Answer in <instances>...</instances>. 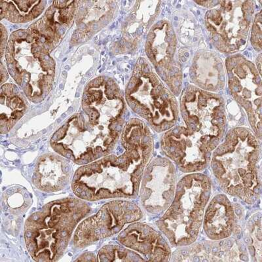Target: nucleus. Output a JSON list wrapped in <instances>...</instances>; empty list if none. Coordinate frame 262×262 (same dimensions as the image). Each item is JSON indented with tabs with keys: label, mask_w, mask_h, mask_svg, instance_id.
Masks as SVG:
<instances>
[{
	"label": "nucleus",
	"mask_w": 262,
	"mask_h": 262,
	"mask_svg": "<svg viewBox=\"0 0 262 262\" xmlns=\"http://www.w3.org/2000/svg\"><path fill=\"white\" fill-rule=\"evenodd\" d=\"M177 48V36L171 23L167 19L156 23L147 34L145 49L147 60L175 97L181 93L182 85Z\"/></svg>",
	"instance_id": "ddd939ff"
},
{
	"label": "nucleus",
	"mask_w": 262,
	"mask_h": 262,
	"mask_svg": "<svg viewBox=\"0 0 262 262\" xmlns=\"http://www.w3.org/2000/svg\"><path fill=\"white\" fill-rule=\"evenodd\" d=\"M179 112L185 127L211 154L225 134L224 98L189 85L180 93Z\"/></svg>",
	"instance_id": "6e6552de"
},
{
	"label": "nucleus",
	"mask_w": 262,
	"mask_h": 262,
	"mask_svg": "<svg viewBox=\"0 0 262 262\" xmlns=\"http://www.w3.org/2000/svg\"><path fill=\"white\" fill-rule=\"evenodd\" d=\"M46 1L0 2L1 19L14 23H27L36 19L46 8Z\"/></svg>",
	"instance_id": "5701e85b"
},
{
	"label": "nucleus",
	"mask_w": 262,
	"mask_h": 262,
	"mask_svg": "<svg viewBox=\"0 0 262 262\" xmlns=\"http://www.w3.org/2000/svg\"><path fill=\"white\" fill-rule=\"evenodd\" d=\"M247 254L238 241L228 238L180 247L172 261H235L245 260Z\"/></svg>",
	"instance_id": "a211bd4d"
},
{
	"label": "nucleus",
	"mask_w": 262,
	"mask_h": 262,
	"mask_svg": "<svg viewBox=\"0 0 262 262\" xmlns=\"http://www.w3.org/2000/svg\"><path fill=\"white\" fill-rule=\"evenodd\" d=\"M125 98L130 109L156 132L165 133L177 125L180 112L176 97L146 58L140 57L136 63Z\"/></svg>",
	"instance_id": "423d86ee"
},
{
	"label": "nucleus",
	"mask_w": 262,
	"mask_h": 262,
	"mask_svg": "<svg viewBox=\"0 0 262 262\" xmlns=\"http://www.w3.org/2000/svg\"><path fill=\"white\" fill-rule=\"evenodd\" d=\"M0 93V130L2 134H6L12 129L27 112V97L18 86L12 83L2 85Z\"/></svg>",
	"instance_id": "4be33fe9"
},
{
	"label": "nucleus",
	"mask_w": 262,
	"mask_h": 262,
	"mask_svg": "<svg viewBox=\"0 0 262 262\" xmlns=\"http://www.w3.org/2000/svg\"><path fill=\"white\" fill-rule=\"evenodd\" d=\"M261 213H256L250 217L247 227L248 248L256 261H261Z\"/></svg>",
	"instance_id": "393cba45"
},
{
	"label": "nucleus",
	"mask_w": 262,
	"mask_h": 262,
	"mask_svg": "<svg viewBox=\"0 0 262 262\" xmlns=\"http://www.w3.org/2000/svg\"><path fill=\"white\" fill-rule=\"evenodd\" d=\"M176 167L162 157H157L147 166L139 189L140 201L147 212L161 214L171 204L177 186Z\"/></svg>",
	"instance_id": "4468645a"
},
{
	"label": "nucleus",
	"mask_w": 262,
	"mask_h": 262,
	"mask_svg": "<svg viewBox=\"0 0 262 262\" xmlns=\"http://www.w3.org/2000/svg\"><path fill=\"white\" fill-rule=\"evenodd\" d=\"M124 150L109 154L75 172L72 189L86 201L107 199H135L145 170L153 155L154 142L149 126L141 119H130L120 136Z\"/></svg>",
	"instance_id": "f257e3e1"
},
{
	"label": "nucleus",
	"mask_w": 262,
	"mask_h": 262,
	"mask_svg": "<svg viewBox=\"0 0 262 262\" xmlns=\"http://www.w3.org/2000/svg\"><path fill=\"white\" fill-rule=\"evenodd\" d=\"M121 134L95 127L79 112L54 133L50 144L58 155L83 166L111 154Z\"/></svg>",
	"instance_id": "0eeeda50"
},
{
	"label": "nucleus",
	"mask_w": 262,
	"mask_h": 262,
	"mask_svg": "<svg viewBox=\"0 0 262 262\" xmlns=\"http://www.w3.org/2000/svg\"><path fill=\"white\" fill-rule=\"evenodd\" d=\"M97 257L95 255L91 252H86L81 255L80 256L78 257V258L76 259V261H97V259H96Z\"/></svg>",
	"instance_id": "c85d7f7f"
},
{
	"label": "nucleus",
	"mask_w": 262,
	"mask_h": 262,
	"mask_svg": "<svg viewBox=\"0 0 262 262\" xmlns=\"http://www.w3.org/2000/svg\"><path fill=\"white\" fill-rule=\"evenodd\" d=\"M143 216L139 205L130 200H113L79 223L74 235V245L79 249L119 233Z\"/></svg>",
	"instance_id": "f8f14e48"
},
{
	"label": "nucleus",
	"mask_w": 262,
	"mask_h": 262,
	"mask_svg": "<svg viewBox=\"0 0 262 262\" xmlns=\"http://www.w3.org/2000/svg\"><path fill=\"white\" fill-rule=\"evenodd\" d=\"M119 244L134 250L146 261H168L172 256L167 238L161 231L141 222H135L118 236Z\"/></svg>",
	"instance_id": "dca6fc26"
},
{
	"label": "nucleus",
	"mask_w": 262,
	"mask_h": 262,
	"mask_svg": "<svg viewBox=\"0 0 262 262\" xmlns=\"http://www.w3.org/2000/svg\"><path fill=\"white\" fill-rule=\"evenodd\" d=\"M91 211L86 201L67 198L47 203L28 217L25 226L26 247L36 261H58L72 234Z\"/></svg>",
	"instance_id": "7ed1b4c3"
},
{
	"label": "nucleus",
	"mask_w": 262,
	"mask_h": 262,
	"mask_svg": "<svg viewBox=\"0 0 262 262\" xmlns=\"http://www.w3.org/2000/svg\"><path fill=\"white\" fill-rule=\"evenodd\" d=\"M161 146L163 154L182 172H200L209 165L211 154L184 125H175L164 133Z\"/></svg>",
	"instance_id": "2eb2a0df"
},
{
	"label": "nucleus",
	"mask_w": 262,
	"mask_h": 262,
	"mask_svg": "<svg viewBox=\"0 0 262 262\" xmlns=\"http://www.w3.org/2000/svg\"><path fill=\"white\" fill-rule=\"evenodd\" d=\"M82 109L95 127L122 132L126 100L113 79L100 76L90 81L84 90Z\"/></svg>",
	"instance_id": "9b49d317"
},
{
	"label": "nucleus",
	"mask_w": 262,
	"mask_h": 262,
	"mask_svg": "<svg viewBox=\"0 0 262 262\" xmlns=\"http://www.w3.org/2000/svg\"><path fill=\"white\" fill-rule=\"evenodd\" d=\"M98 261H146L134 250L123 245H106L98 252Z\"/></svg>",
	"instance_id": "b1692460"
},
{
	"label": "nucleus",
	"mask_w": 262,
	"mask_h": 262,
	"mask_svg": "<svg viewBox=\"0 0 262 262\" xmlns=\"http://www.w3.org/2000/svg\"><path fill=\"white\" fill-rule=\"evenodd\" d=\"M229 93L244 110L252 132L261 139V74L256 65L240 53L229 55L225 61Z\"/></svg>",
	"instance_id": "9d476101"
},
{
	"label": "nucleus",
	"mask_w": 262,
	"mask_h": 262,
	"mask_svg": "<svg viewBox=\"0 0 262 262\" xmlns=\"http://www.w3.org/2000/svg\"><path fill=\"white\" fill-rule=\"evenodd\" d=\"M206 235L211 241L230 238L236 231L235 207L228 196L217 194L206 208L203 225Z\"/></svg>",
	"instance_id": "6ab92c4d"
},
{
	"label": "nucleus",
	"mask_w": 262,
	"mask_h": 262,
	"mask_svg": "<svg viewBox=\"0 0 262 262\" xmlns=\"http://www.w3.org/2000/svg\"><path fill=\"white\" fill-rule=\"evenodd\" d=\"M4 205L11 213L25 212L31 203V198L25 189L14 188L4 194Z\"/></svg>",
	"instance_id": "a878e982"
},
{
	"label": "nucleus",
	"mask_w": 262,
	"mask_h": 262,
	"mask_svg": "<svg viewBox=\"0 0 262 262\" xmlns=\"http://www.w3.org/2000/svg\"><path fill=\"white\" fill-rule=\"evenodd\" d=\"M79 1H55L40 19L29 29L40 37L52 49L57 45L67 30L73 22L78 11Z\"/></svg>",
	"instance_id": "f3484780"
},
{
	"label": "nucleus",
	"mask_w": 262,
	"mask_h": 262,
	"mask_svg": "<svg viewBox=\"0 0 262 262\" xmlns=\"http://www.w3.org/2000/svg\"><path fill=\"white\" fill-rule=\"evenodd\" d=\"M259 142L249 128H233L212 151L209 161L222 191L249 205L254 204L260 195Z\"/></svg>",
	"instance_id": "f03ea898"
},
{
	"label": "nucleus",
	"mask_w": 262,
	"mask_h": 262,
	"mask_svg": "<svg viewBox=\"0 0 262 262\" xmlns=\"http://www.w3.org/2000/svg\"><path fill=\"white\" fill-rule=\"evenodd\" d=\"M70 167L68 159L61 156L48 154L37 160L32 176V182L39 190L56 192L67 186L70 179Z\"/></svg>",
	"instance_id": "412c9836"
},
{
	"label": "nucleus",
	"mask_w": 262,
	"mask_h": 262,
	"mask_svg": "<svg viewBox=\"0 0 262 262\" xmlns=\"http://www.w3.org/2000/svg\"><path fill=\"white\" fill-rule=\"evenodd\" d=\"M7 32L4 25H1V57H3L4 51H6L8 42H7Z\"/></svg>",
	"instance_id": "cd10ccee"
},
{
	"label": "nucleus",
	"mask_w": 262,
	"mask_h": 262,
	"mask_svg": "<svg viewBox=\"0 0 262 262\" xmlns=\"http://www.w3.org/2000/svg\"><path fill=\"white\" fill-rule=\"evenodd\" d=\"M253 1H217L205 15V27L217 51L233 55L244 50L254 16Z\"/></svg>",
	"instance_id": "1a4fd4ad"
},
{
	"label": "nucleus",
	"mask_w": 262,
	"mask_h": 262,
	"mask_svg": "<svg viewBox=\"0 0 262 262\" xmlns=\"http://www.w3.org/2000/svg\"><path fill=\"white\" fill-rule=\"evenodd\" d=\"M212 183L200 172L190 173L177 183L171 204L156 225L174 247L195 243L211 195Z\"/></svg>",
	"instance_id": "39448f33"
},
{
	"label": "nucleus",
	"mask_w": 262,
	"mask_h": 262,
	"mask_svg": "<svg viewBox=\"0 0 262 262\" xmlns=\"http://www.w3.org/2000/svg\"><path fill=\"white\" fill-rule=\"evenodd\" d=\"M261 53L259 54V57L258 58H257V69H258L259 72V74H261Z\"/></svg>",
	"instance_id": "7c9ffc66"
},
{
	"label": "nucleus",
	"mask_w": 262,
	"mask_h": 262,
	"mask_svg": "<svg viewBox=\"0 0 262 262\" xmlns=\"http://www.w3.org/2000/svg\"><path fill=\"white\" fill-rule=\"evenodd\" d=\"M50 50L28 29L14 32L5 51L9 73L28 99L34 103L43 101L52 90L55 62Z\"/></svg>",
	"instance_id": "20e7f679"
},
{
	"label": "nucleus",
	"mask_w": 262,
	"mask_h": 262,
	"mask_svg": "<svg viewBox=\"0 0 262 262\" xmlns=\"http://www.w3.org/2000/svg\"><path fill=\"white\" fill-rule=\"evenodd\" d=\"M189 78L193 85L201 90L220 92L226 85L225 65L216 53L207 50L199 51L189 70Z\"/></svg>",
	"instance_id": "aec40b11"
},
{
	"label": "nucleus",
	"mask_w": 262,
	"mask_h": 262,
	"mask_svg": "<svg viewBox=\"0 0 262 262\" xmlns=\"http://www.w3.org/2000/svg\"><path fill=\"white\" fill-rule=\"evenodd\" d=\"M8 76L6 69H4L3 63L1 64V85H4L5 81L8 79Z\"/></svg>",
	"instance_id": "c756f323"
},
{
	"label": "nucleus",
	"mask_w": 262,
	"mask_h": 262,
	"mask_svg": "<svg viewBox=\"0 0 262 262\" xmlns=\"http://www.w3.org/2000/svg\"><path fill=\"white\" fill-rule=\"evenodd\" d=\"M261 10L255 14L251 25V34H250V42L252 48L257 52L261 51Z\"/></svg>",
	"instance_id": "bb28decb"
}]
</instances>
